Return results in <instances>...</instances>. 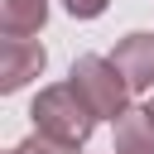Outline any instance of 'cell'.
<instances>
[{
    "instance_id": "cell-1",
    "label": "cell",
    "mask_w": 154,
    "mask_h": 154,
    "mask_svg": "<svg viewBox=\"0 0 154 154\" xmlns=\"http://www.w3.org/2000/svg\"><path fill=\"white\" fill-rule=\"evenodd\" d=\"M29 120H34V135H48V140H63V144H77V149H87L91 130L101 125L87 111V101L72 91V82L38 87V96L29 101Z\"/></svg>"
},
{
    "instance_id": "cell-2",
    "label": "cell",
    "mask_w": 154,
    "mask_h": 154,
    "mask_svg": "<svg viewBox=\"0 0 154 154\" xmlns=\"http://www.w3.org/2000/svg\"><path fill=\"white\" fill-rule=\"evenodd\" d=\"M67 82H72V91L87 101V111H91L96 120H111V125H116V120L135 106L130 82H125L120 67H116L111 58H101V53H82V58L72 63Z\"/></svg>"
},
{
    "instance_id": "cell-3",
    "label": "cell",
    "mask_w": 154,
    "mask_h": 154,
    "mask_svg": "<svg viewBox=\"0 0 154 154\" xmlns=\"http://www.w3.org/2000/svg\"><path fill=\"white\" fill-rule=\"evenodd\" d=\"M48 67V48L38 38H0V91L14 96L24 91L34 77H43Z\"/></svg>"
},
{
    "instance_id": "cell-4",
    "label": "cell",
    "mask_w": 154,
    "mask_h": 154,
    "mask_svg": "<svg viewBox=\"0 0 154 154\" xmlns=\"http://www.w3.org/2000/svg\"><path fill=\"white\" fill-rule=\"evenodd\" d=\"M111 63L120 67V77L130 82V91H135V96L154 91V34H149V29H135V34H125V38L116 43Z\"/></svg>"
},
{
    "instance_id": "cell-5",
    "label": "cell",
    "mask_w": 154,
    "mask_h": 154,
    "mask_svg": "<svg viewBox=\"0 0 154 154\" xmlns=\"http://www.w3.org/2000/svg\"><path fill=\"white\" fill-rule=\"evenodd\" d=\"M111 154H154V111L149 106H130L116 120V144Z\"/></svg>"
},
{
    "instance_id": "cell-6",
    "label": "cell",
    "mask_w": 154,
    "mask_h": 154,
    "mask_svg": "<svg viewBox=\"0 0 154 154\" xmlns=\"http://www.w3.org/2000/svg\"><path fill=\"white\" fill-rule=\"evenodd\" d=\"M48 24V0H0V34L5 38H34Z\"/></svg>"
},
{
    "instance_id": "cell-7",
    "label": "cell",
    "mask_w": 154,
    "mask_h": 154,
    "mask_svg": "<svg viewBox=\"0 0 154 154\" xmlns=\"http://www.w3.org/2000/svg\"><path fill=\"white\" fill-rule=\"evenodd\" d=\"M14 154H82L77 144H63V140H48V135H29L14 144Z\"/></svg>"
},
{
    "instance_id": "cell-8",
    "label": "cell",
    "mask_w": 154,
    "mask_h": 154,
    "mask_svg": "<svg viewBox=\"0 0 154 154\" xmlns=\"http://www.w3.org/2000/svg\"><path fill=\"white\" fill-rule=\"evenodd\" d=\"M63 10H67L72 19H101V14L111 10V0H63Z\"/></svg>"
},
{
    "instance_id": "cell-9",
    "label": "cell",
    "mask_w": 154,
    "mask_h": 154,
    "mask_svg": "<svg viewBox=\"0 0 154 154\" xmlns=\"http://www.w3.org/2000/svg\"><path fill=\"white\" fill-rule=\"evenodd\" d=\"M144 106H149V111H154V101H144Z\"/></svg>"
},
{
    "instance_id": "cell-10",
    "label": "cell",
    "mask_w": 154,
    "mask_h": 154,
    "mask_svg": "<svg viewBox=\"0 0 154 154\" xmlns=\"http://www.w3.org/2000/svg\"><path fill=\"white\" fill-rule=\"evenodd\" d=\"M10 154H14V149H10Z\"/></svg>"
}]
</instances>
